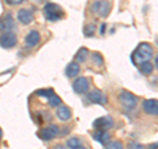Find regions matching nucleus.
I'll list each match as a JSON object with an SVG mask.
<instances>
[{
    "mask_svg": "<svg viewBox=\"0 0 158 149\" xmlns=\"http://www.w3.org/2000/svg\"><path fill=\"white\" fill-rule=\"evenodd\" d=\"M153 54H154V52H153V48L149 45V44L142 42V44H140V45L137 46L136 50L132 53L131 59H132V62L135 63V65L138 66L142 62L149 61V59L153 57Z\"/></svg>",
    "mask_w": 158,
    "mask_h": 149,
    "instance_id": "nucleus-1",
    "label": "nucleus"
},
{
    "mask_svg": "<svg viewBox=\"0 0 158 149\" xmlns=\"http://www.w3.org/2000/svg\"><path fill=\"white\" fill-rule=\"evenodd\" d=\"M44 13H45V17L49 21H58V20L65 17L63 9L58 4L54 3H46L45 7H44Z\"/></svg>",
    "mask_w": 158,
    "mask_h": 149,
    "instance_id": "nucleus-2",
    "label": "nucleus"
},
{
    "mask_svg": "<svg viewBox=\"0 0 158 149\" xmlns=\"http://www.w3.org/2000/svg\"><path fill=\"white\" fill-rule=\"evenodd\" d=\"M118 100L121 102V104L127 108V110H135L137 103H138L137 96L129 91H121L120 95H118Z\"/></svg>",
    "mask_w": 158,
    "mask_h": 149,
    "instance_id": "nucleus-3",
    "label": "nucleus"
},
{
    "mask_svg": "<svg viewBox=\"0 0 158 149\" xmlns=\"http://www.w3.org/2000/svg\"><path fill=\"white\" fill-rule=\"evenodd\" d=\"M92 11L95 12L98 16L107 17L111 12V3L108 0H95L92 3Z\"/></svg>",
    "mask_w": 158,
    "mask_h": 149,
    "instance_id": "nucleus-4",
    "label": "nucleus"
},
{
    "mask_svg": "<svg viewBox=\"0 0 158 149\" xmlns=\"http://www.w3.org/2000/svg\"><path fill=\"white\" fill-rule=\"evenodd\" d=\"M17 44V36L13 32H4L0 36V45L6 49H11Z\"/></svg>",
    "mask_w": 158,
    "mask_h": 149,
    "instance_id": "nucleus-5",
    "label": "nucleus"
},
{
    "mask_svg": "<svg viewBox=\"0 0 158 149\" xmlns=\"http://www.w3.org/2000/svg\"><path fill=\"white\" fill-rule=\"evenodd\" d=\"M73 88L77 94H85L88 91V88H90V82H88V79L85 77H79L74 81Z\"/></svg>",
    "mask_w": 158,
    "mask_h": 149,
    "instance_id": "nucleus-6",
    "label": "nucleus"
},
{
    "mask_svg": "<svg viewBox=\"0 0 158 149\" xmlns=\"http://www.w3.org/2000/svg\"><path fill=\"white\" fill-rule=\"evenodd\" d=\"M58 132H59V128L57 126H49L40 131V137H41L44 141H50L58 135Z\"/></svg>",
    "mask_w": 158,
    "mask_h": 149,
    "instance_id": "nucleus-7",
    "label": "nucleus"
},
{
    "mask_svg": "<svg viewBox=\"0 0 158 149\" xmlns=\"http://www.w3.org/2000/svg\"><path fill=\"white\" fill-rule=\"evenodd\" d=\"M15 28V20L12 13H6L3 16V19L0 20V32H12V29Z\"/></svg>",
    "mask_w": 158,
    "mask_h": 149,
    "instance_id": "nucleus-8",
    "label": "nucleus"
},
{
    "mask_svg": "<svg viewBox=\"0 0 158 149\" xmlns=\"http://www.w3.org/2000/svg\"><path fill=\"white\" fill-rule=\"evenodd\" d=\"M113 127V119L110 116H103V117H99L94 121V128L96 130H102V131H107L110 128Z\"/></svg>",
    "mask_w": 158,
    "mask_h": 149,
    "instance_id": "nucleus-9",
    "label": "nucleus"
},
{
    "mask_svg": "<svg viewBox=\"0 0 158 149\" xmlns=\"http://www.w3.org/2000/svg\"><path fill=\"white\" fill-rule=\"evenodd\" d=\"M142 110H144L146 113L153 116H157L158 113V102L157 99H146L142 103Z\"/></svg>",
    "mask_w": 158,
    "mask_h": 149,
    "instance_id": "nucleus-10",
    "label": "nucleus"
},
{
    "mask_svg": "<svg viewBox=\"0 0 158 149\" xmlns=\"http://www.w3.org/2000/svg\"><path fill=\"white\" fill-rule=\"evenodd\" d=\"M88 100L92 102V103H96V104H106L107 103V96L103 94L102 91H99V90H94L91 92H88Z\"/></svg>",
    "mask_w": 158,
    "mask_h": 149,
    "instance_id": "nucleus-11",
    "label": "nucleus"
},
{
    "mask_svg": "<svg viewBox=\"0 0 158 149\" xmlns=\"http://www.w3.org/2000/svg\"><path fill=\"white\" fill-rule=\"evenodd\" d=\"M33 12H31L29 9H20L17 12V20L24 25H28L33 21Z\"/></svg>",
    "mask_w": 158,
    "mask_h": 149,
    "instance_id": "nucleus-12",
    "label": "nucleus"
},
{
    "mask_svg": "<svg viewBox=\"0 0 158 149\" xmlns=\"http://www.w3.org/2000/svg\"><path fill=\"white\" fill-rule=\"evenodd\" d=\"M40 40H41L40 33L37 31H31L25 37V44H27L28 48H34L40 44Z\"/></svg>",
    "mask_w": 158,
    "mask_h": 149,
    "instance_id": "nucleus-13",
    "label": "nucleus"
},
{
    "mask_svg": "<svg viewBox=\"0 0 158 149\" xmlns=\"http://www.w3.org/2000/svg\"><path fill=\"white\" fill-rule=\"evenodd\" d=\"M92 137L95 138V140H96L98 143L103 144V145H106V144H108V141H110V138H111L110 133H108L107 131H102V130H98L96 132H94Z\"/></svg>",
    "mask_w": 158,
    "mask_h": 149,
    "instance_id": "nucleus-14",
    "label": "nucleus"
},
{
    "mask_svg": "<svg viewBox=\"0 0 158 149\" xmlns=\"http://www.w3.org/2000/svg\"><path fill=\"white\" fill-rule=\"evenodd\" d=\"M57 116L61 121H67L71 119V111L67 106H59L57 110Z\"/></svg>",
    "mask_w": 158,
    "mask_h": 149,
    "instance_id": "nucleus-15",
    "label": "nucleus"
},
{
    "mask_svg": "<svg viewBox=\"0 0 158 149\" xmlns=\"http://www.w3.org/2000/svg\"><path fill=\"white\" fill-rule=\"evenodd\" d=\"M79 73H81V66H79L77 62H71L66 66V75L67 77L74 78V77H77Z\"/></svg>",
    "mask_w": 158,
    "mask_h": 149,
    "instance_id": "nucleus-16",
    "label": "nucleus"
},
{
    "mask_svg": "<svg viewBox=\"0 0 158 149\" xmlns=\"http://www.w3.org/2000/svg\"><path fill=\"white\" fill-rule=\"evenodd\" d=\"M140 71L142 74H145V75H149V74L153 73V69H154V66H153V63L150 61H146V62H142L140 63Z\"/></svg>",
    "mask_w": 158,
    "mask_h": 149,
    "instance_id": "nucleus-17",
    "label": "nucleus"
},
{
    "mask_svg": "<svg viewBox=\"0 0 158 149\" xmlns=\"http://www.w3.org/2000/svg\"><path fill=\"white\" fill-rule=\"evenodd\" d=\"M88 50L86 48H82V49H79L78 50V53H77V56H75V59H77V62H79V63H82V62H85L86 59L88 58Z\"/></svg>",
    "mask_w": 158,
    "mask_h": 149,
    "instance_id": "nucleus-18",
    "label": "nucleus"
},
{
    "mask_svg": "<svg viewBox=\"0 0 158 149\" xmlns=\"http://www.w3.org/2000/svg\"><path fill=\"white\" fill-rule=\"evenodd\" d=\"M48 103H49V106L50 107H59L61 106V103H62V100H61V98H59L58 95L53 94L52 96L48 98Z\"/></svg>",
    "mask_w": 158,
    "mask_h": 149,
    "instance_id": "nucleus-19",
    "label": "nucleus"
},
{
    "mask_svg": "<svg viewBox=\"0 0 158 149\" xmlns=\"http://www.w3.org/2000/svg\"><path fill=\"white\" fill-rule=\"evenodd\" d=\"M82 145V140L79 137H71L67 140V147L70 149H74V148H78Z\"/></svg>",
    "mask_w": 158,
    "mask_h": 149,
    "instance_id": "nucleus-20",
    "label": "nucleus"
},
{
    "mask_svg": "<svg viewBox=\"0 0 158 149\" xmlns=\"http://www.w3.org/2000/svg\"><path fill=\"white\" fill-rule=\"evenodd\" d=\"M106 149H123V144L120 141H112L106 144Z\"/></svg>",
    "mask_w": 158,
    "mask_h": 149,
    "instance_id": "nucleus-21",
    "label": "nucleus"
},
{
    "mask_svg": "<svg viewBox=\"0 0 158 149\" xmlns=\"http://www.w3.org/2000/svg\"><path fill=\"white\" fill-rule=\"evenodd\" d=\"M54 94V91L52 90V88H49V90H38L37 91V95H40V96H42V98H49V96H52Z\"/></svg>",
    "mask_w": 158,
    "mask_h": 149,
    "instance_id": "nucleus-22",
    "label": "nucleus"
},
{
    "mask_svg": "<svg viewBox=\"0 0 158 149\" xmlns=\"http://www.w3.org/2000/svg\"><path fill=\"white\" fill-rule=\"evenodd\" d=\"M94 32H95V25L94 24H90V25H86L85 27V34L88 37V36H92Z\"/></svg>",
    "mask_w": 158,
    "mask_h": 149,
    "instance_id": "nucleus-23",
    "label": "nucleus"
},
{
    "mask_svg": "<svg viewBox=\"0 0 158 149\" xmlns=\"http://www.w3.org/2000/svg\"><path fill=\"white\" fill-rule=\"evenodd\" d=\"M92 59L95 61V65H98V66L103 65V58H102V56L99 53H94L92 54Z\"/></svg>",
    "mask_w": 158,
    "mask_h": 149,
    "instance_id": "nucleus-24",
    "label": "nucleus"
},
{
    "mask_svg": "<svg viewBox=\"0 0 158 149\" xmlns=\"http://www.w3.org/2000/svg\"><path fill=\"white\" fill-rule=\"evenodd\" d=\"M24 0H6V3L9 6H17V4H21Z\"/></svg>",
    "mask_w": 158,
    "mask_h": 149,
    "instance_id": "nucleus-25",
    "label": "nucleus"
},
{
    "mask_svg": "<svg viewBox=\"0 0 158 149\" xmlns=\"http://www.w3.org/2000/svg\"><path fill=\"white\" fill-rule=\"evenodd\" d=\"M104 29H106V24H102V28H100V33L102 34L104 33Z\"/></svg>",
    "mask_w": 158,
    "mask_h": 149,
    "instance_id": "nucleus-26",
    "label": "nucleus"
},
{
    "mask_svg": "<svg viewBox=\"0 0 158 149\" xmlns=\"http://www.w3.org/2000/svg\"><path fill=\"white\" fill-rule=\"evenodd\" d=\"M53 149H66V148L63 147V145H56V147H54Z\"/></svg>",
    "mask_w": 158,
    "mask_h": 149,
    "instance_id": "nucleus-27",
    "label": "nucleus"
},
{
    "mask_svg": "<svg viewBox=\"0 0 158 149\" xmlns=\"http://www.w3.org/2000/svg\"><path fill=\"white\" fill-rule=\"evenodd\" d=\"M74 149H87V148H85L83 145H81V147H78V148H74Z\"/></svg>",
    "mask_w": 158,
    "mask_h": 149,
    "instance_id": "nucleus-28",
    "label": "nucleus"
},
{
    "mask_svg": "<svg viewBox=\"0 0 158 149\" xmlns=\"http://www.w3.org/2000/svg\"><path fill=\"white\" fill-rule=\"evenodd\" d=\"M0 140H2V131H0Z\"/></svg>",
    "mask_w": 158,
    "mask_h": 149,
    "instance_id": "nucleus-29",
    "label": "nucleus"
}]
</instances>
